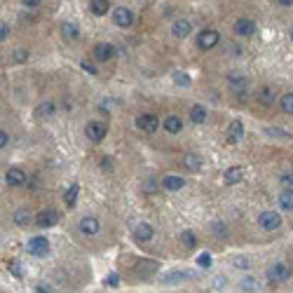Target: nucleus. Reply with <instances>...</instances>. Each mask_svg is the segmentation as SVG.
<instances>
[{
	"label": "nucleus",
	"mask_w": 293,
	"mask_h": 293,
	"mask_svg": "<svg viewBox=\"0 0 293 293\" xmlns=\"http://www.w3.org/2000/svg\"><path fill=\"white\" fill-rule=\"evenodd\" d=\"M174 82H176L178 87H190L193 85V80H190V75H185V73H174Z\"/></svg>",
	"instance_id": "nucleus-35"
},
{
	"label": "nucleus",
	"mask_w": 293,
	"mask_h": 293,
	"mask_svg": "<svg viewBox=\"0 0 293 293\" xmlns=\"http://www.w3.org/2000/svg\"><path fill=\"white\" fill-rule=\"evenodd\" d=\"M190 31H193V23L188 21V19H178V21H174V26H171V33L176 35V38H188L190 35Z\"/></svg>",
	"instance_id": "nucleus-16"
},
{
	"label": "nucleus",
	"mask_w": 293,
	"mask_h": 293,
	"mask_svg": "<svg viewBox=\"0 0 293 293\" xmlns=\"http://www.w3.org/2000/svg\"><path fill=\"white\" fill-rule=\"evenodd\" d=\"M228 80H230V87L235 89V92H244V89H247L249 80L244 75H235V73H230V75H228Z\"/></svg>",
	"instance_id": "nucleus-23"
},
{
	"label": "nucleus",
	"mask_w": 293,
	"mask_h": 293,
	"mask_svg": "<svg viewBox=\"0 0 293 293\" xmlns=\"http://www.w3.org/2000/svg\"><path fill=\"white\" fill-rule=\"evenodd\" d=\"M197 265H200V268H204V270H207V268H211V256H209V254H200V256H197Z\"/></svg>",
	"instance_id": "nucleus-37"
},
{
	"label": "nucleus",
	"mask_w": 293,
	"mask_h": 293,
	"mask_svg": "<svg viewBox=\"0 0 293 293\" xmlns=\"http://www.w3.org/2000/svg\"><path fill=\"white\" fill-rule=\"evenodd\" d=\"M211 232H214V235H216V237H228V225L225 223H221V221H214V223H211Z\"/></svg>",
	"instance_id": "nucleus-33"
},
{
	"label": "nucleus",
	"mask_w": 293,
	"mask_h": 293,
	"mask_svg": "<svg viewBox=\"0 0 293 293\" xmlns=\"http://www.w3.org/2000/svg\"><path fill=\"white\" fill-rule=\"evenodd\" d=\"M80 66H82L87 73H92V75H96V73H99V68H96V66H92V63L87 61V59H85V61H80Z\"/></svg>",
	"instance_id": "nucleus-40"
},
{
	"label": "nucleus",
	"mask_w": 293,
	"mask_h": 293,
	"mask_svg": "<svg viewBox=\"0 0 293 293\" xmlns=\"http://www.w3.org/2000/svg\"><path fill=\"white\" fill-rule=\"evenodd\" d=\"M113 23L120 26V28H129V26H134V12H131L129 7H115V12H113Z\"/></svg>",
	"instance_id": "nucleus-9"
},
{
	"label": "nucleus",
	"mask_w": 293,
	"mask_h": 293,
	"mask_svg": "<svg viewBox=\"0 0 293 293\" xmlns=\"http://www.w3.org/2000/svg\"><path fill=\"white\" fill-rule=\"evenodd\" d=\"M244 178V171H242V167H230V169L225 171V176H223V181L228 185H235V183H239Z\"/></svg>",
	"instance_id": "nucleus-20"
},
{
	"label": "nucleus",
	"mask_w": 293,
	"mask_h": 293,
	"mask_svg": "<svg viewBox=\"0 0 293 293\" xmlns=\"http://www.w3.org/2000/svg\"><path fill=\"white\" fill-rule=\"evenodd\" d=\"M106 134H108V127L103 122H99V120H94V122H89L85 127V136L89 141H94V143H99V141L106 139Z\"/></svg>",
	"instance_id": "nucleus-5"
},
{
	"label": "nucleus",
	"mask_w": 293,
	"mask_h": 293,
	"mask_svg": "<svg viewBox=\"0 0 293 293\" xmlns=\"http://www.w3.org/2000/svg\"><path fill=\"white\" fill-rule=\"evenodd\" d=\"M35 291H38V293H47V291H52V286H49V284H38V286H35Z\"/></svg>",
	"instance_id": "nucleus-46"
},
{
	"label": "nucleus",
	"mask_w": 293,
	"mask_h": 293,
	"mask_svg": "<svg viewBox=\"0 0 293 293\" xmlns=\"http://www.w3.org/2000/svg\"><path fill=\"white\" fill-rule=\"evenodd\" d=\"M77 193H80V188H77L75 183L70 185L68 190H66V195H63V202L68 204V207H75V202H77Z\"/></svg>",
	"instance_id": "nucleus-30"
},
{
	"label": "nucleus",
	"mask_w": 293,
	"mask_h": 293,
	"mask_svg": "<svg viewBox=\"0 0 293 293\" xmlns=\"http://www.w3.org/2000/svg\"><path fill=\"white\" fill-rule=\"evenodd\" d=\"M9 272H12L14 277L21 279V265H19V263H12V265H9Z\"/></svg>",
	"instance_id": "nucleus-42"
},
{
	"label": "nucleus",
	"mask_w": 293,
	"mask_h": 293,
	"mask_svg": "<svg viewBox=\"0 0 293 293\" xmlns=\"http://www.w3.org/2000/svg\"><path fill=\"white\" fill-rule=\"evenodd\" d=\"M183 164L188 167L190 171H200L202 169V160H200V155H195V153H188L183 157Z\"/></svg>",
	"instance_id": "nucleus-24"
},
{
	"label": "nucleus",
	"mask_w": 293,
	"mask_h": 293,
	"mask_svg": "<svg viewBox=\"0 0 293 293\" xmlns=\"http://www.w3.org/2000/svg\"><path fill=\"white\" fill-rule=\"evenodd\" d=\"M12 221H14V225L23 228V225L31 223V211H28V209H16L14 216H12Z\"/></svg>",
	"instance_id": "nucleus-21"
},
{
	"label": "nucleus",
	"mask_w": 293,
	"mask_h": 293,
	"mask_svg": "<svg viewBox=\"0 0 293 293\" xmlns=\"http://www.w3.org/2000/svg\"><path fill=\"white\" fill-rule=\"evenodd\" d=\"M162 127L169 131V134H181L183 122H181V117H178V115H169V117H164V120H162Z\"/></svg>",
	"instance_id": "nucleus-19"
},
{
	"label": "nucleus",
	"mask_w": 293,
	"mask_h": 293,
	"mask_svg": "<svg viewBox=\"0 0 293 293\" xmlns=\"http://www.w3.org/2000/svg\"><path fill=\"white\" fill-rule=\"evenodd\" d=\"M242 139H244V124H242V120H232L230 127H228V141L239 143Z\"/></svg>",
	"instance_id": "nucleus-14"
},
{
	"label": "nucleus",
	"mask_w": 293,
	"mask_h": 293,
	"mask_svg": "<svg viewBox=\"0 0 293 293\" xmlns=\"http://www.w3.org/2000/svg\"><path fill=\"white\" fill-rule=\"evenodd\" d=\"M185 185V178L183 176H176V174H169V176L162 178V188L164 190H169V193H176Z\"/></svg>",
	"instance_id": "nucleus-15"
},
{
	"label": "nucleus",
	"mask_w": 293,
	"mask_h": 293,
	"mask_svg": "<svg viewBox=\"0 0 293 293\" xmlns=\"http://www.w3.org/2000/svg\"><path fill=\"white\" fill-rule=\"evenodd\" d=\"M7 35H9V26L7 23H0V42L7 38Z\"/></svg>",
	"instance_id": "nucleus-43"
},
{
	"label": "nucleus",
	"mask_w": 293,
	"mask_h": 293,
	"mask_svg": "<svg viewBox=\"0 0 293 293\" xmlns=\"http://www.w3.org/2000/svg\"><path fill=\"white\" fill-rule=\"evenodd\" d=\"M5 181H7V185H12V188H19V185L26 183V171L19 169V167H12V169H7V174H5Z\"/></svg>",
	"instance_id": "nucleus-13"
},
{
	"label": "nucleus",
	"mask_w": 293,
	"mask_h": 293,
	"mask_svg": "<svg viewBox=\"0 0 293 293\" xmlns=\"http://www.w3.org/2000/svg\"><path fill=\"white\" fill-rule=\"evenodd\" d=\"M23 2V7H38L40 5V0H21Z\"/></svg>",
	"instance_id": "nucleus-45"
},
{
	"label": "nucleus",
	"mask_w": 293,
	"mask_h": 293,
	"mask_svg": "<svg viewBox=\"0 0 293 293\" xmlns=\"http://www.w3.org/2000/svg\"><path fill=\"white\" fill-rule=\"evenodd\" d=\"M291 38H293V28H291Z\"/></svg>",
	"instance_id": "nucleus-48"
},
{
	"label": "nucleus",
	"mask_w": 293,
	"mask_h": 293,
	"mask_svg": "<svg viewBox=\"0 0 293 293\" xmlns=\"http://www.w3.org/2000/svg\"><path fill=\"white\" fill-rule=\"evenodd\" d=\"M279 5H282V7H291L293 5V0H277Z\"/></svg>",
	"instance_id": "nucleus-47"
},
{
	"label": "nucleus",
	"mask_w": 293,
	"mask_h": 293,
	"mask_svg": "<svg viewBox=\"0 0 293 293\" xmlns=\"http://www.w3.org/2000/svg\"><path fill=\"white\" fill-rule=\"evenodd\" d=\"M181 242H183L188 249H195V247H197V237H195V232H190V230L181 232Z\"/></svg>",
	"instance_id": "nucleus-32"
},
{
	"label": "nucleus",
	"mask_w": 293,
	"mask_h": 293,
	"mask_svg": "<svg viewBox=\"0 0 293 293\" xmlns=\"http://www.w3.org/2000/svg\"><path fill=\"white\" fill-rule=\"evenodd\" d=\"M289 277H291V268L286 263H275V265L268 268V282L270 284H282Z\"/></svg>",
	"instance_id": "nucleus-1"
},
{
	"label": "nucleus",
	"mask_w": 293,
	"mask_h": 293,
	"mask_svg": "<svg viewBox=\"0 0 293 293\" xmlns=\"http://www.w3.org/2000/svg\"><path fill=\"white\" fill-rule=\"evenodd\" d=\"M258 101H261L263 106H272L275 103V99H277V92H275V87H270V85H265V87H261L258 89Z\"/></svg>",
	"instance_id": "nucleus-17"
},
{
	"label": "nucleus",
	"mask_w": 293,
	"mask_h": 293,
	"mask_svg": "<svg viewBox=\"0 0 293 293\" xmlns=\"http://www.w3.org/2000/svg\"><path fill=\"white\" fill-rule=\"evenodd\" d=\"M265 134H268L270 139H282V141L293 139V136L289 134V131H286V129H279V127H268V129H265Z\"/></svg>",
	"instance_id": "nucleus-28"
},
{
	"label": "nucleus",
	"mask_w": 293,
	"mask_h": 293,
	"mask_svg": "<svg viewBox=\"0 0 293 293\" xmlns=\"http://www.w3.org/2000/svg\"><path fill=\"white\" fill-rule=\"evenodd\" d=\"M26 249H28V254H31V256H35V258H42V256L49 254V239L42 237V235H35V237L28 239Z\"/></svg>",
	"instance_id": "nucleus-2"
},
{
	"label": "nucleus",
	"mask_w": 293,
	"mask_h": 293,
	"mask_svg": "<svg viewBox=\"0 0 293 293\" xmlns=\"http://www.w3.org/2000/svg\"><path fill=\"white\" fill-rule=\"evenodd\" d=\"M77 230L82 232L85 237H94V235H99V232H101V223H99V218H94V216H85V218H80V223H77Z\"/></svg>",
	"instance_id": "nucleus-8"
},
{
	"label": "nucleus",
	"mask_w": 293,
	"mask_h": 293,
	"mask_svg": "<svg viewBox=\"0 0 293 293\" xmlns=\"http://www.w3.org/2000/svg\"><path fill=\"white\" fill-rule=\"evenodd\" d=\"M61 33H63V38L66 40H75L77 35H80V31H77V23H73V21H66L61 26Z\"/></svg>",
	"instance_id": "nucleus-26"
},
{
	"label": "nucleus",
	"mask_w": 293,
	"mask_h": 293,
	"mask_svg": "<svg viewBox=\"0 0 293 293\" xmlns=\"http://www.w3.org/2000/svg\"><path fill=\"white\" fill-rule=\"evenodd\" d=\"M136 127L141 131H146V134H155L160 129V117L153 115V113H143V115L136 117Z\"/></svg>",
	"instance_id": "nucleus-6"
},
{
	"label": "nucleus",
	"mask_w": 293,
	"mask_h": 293,
	"mask_svg": "<svg viewBox=\"0 0 293 293\" xmlns=\"http://www.w3.org/2000/svg\"><path fill=\"white\" fill-rule=\"evenodd\" d=\"M54 110H56V103L54 101H42L38 108H35V113H33V117L38 120V122H45L47 117H52L54 115Z\"/></svg>",
	"instance_id": "nucleus-12"
},
{
	"label": "nucleus",
	"mask_w": 293,
	"mask_h": 293,
	"mask_svg": "<svg viewBox=\"0 0 293 293\" xmlns=\"http://www.w3.org/2000/svg\"><path fill=\"white\" fill-rule=\"evenodd\" d=\"M258 225L265 232H275L282 225V214H277V211H263L258 216Z\"/></svg>",
	"instance_id": "nucleus-3"
},
{
	"label": "nucleus",
	"mask_w": 293,
	"mask_h": 293,
	"mask_svg": "<svg viewBox=\"0 0 293 293\" xmlns=\"http://www.w3.org/2000/svg\"><path fill=\"white\" fill-rule=\"evenodd\" d=\"M239 289H242V291H256V289H258V282H256L254 277H247L239 282Z\"/></svg>",
	"instance_id": "nucleus-36"
},
{
	"label": "nucleus",
	"mask_w": 293,
	"mask_h": 293,
	"mask_svg": "<svg viewBox=\"0 0 293 293\" xmlns=\"http://www.w3.org/2000/svg\"><path fill=\"white\" fill-rule=\"evenodd\" d=\"M7 143H9V134H7L5 129H0V150L7 146Z\"/></svg>",
	"instance_id": "nucleus-41"
},
{
	"label": "nucleus",
	"mask_w": 293,
	"mask_h": 293,
	"mask_svg": "<svg viewBox=\"0 0 293 293\" xmlns=\"http://www.w3.org/2000/svg\"><path fill=\"white\" fill-rule=\"evenodd\" d=\"M113 56H115V47L110 45V42H96V45H94V59H96V61L106 63V61H110Z\"/></svg>",
	"instance_id": "nucleus-11"
},
{
	"label": "nucleus",
	"mask_w": 293,
	"mask_h": 293,
	"mask_svg": "<svg viewBox=\"0 0 293 293\" xmlns=\"http://www.w3.org/2000/svg\"><path fill=\"white\" fill-rule=\"evenodd\" d=\"M89 7L96 16H103L108 12V0H89Z\"/></svg>",
	"instance_id": "nucleus-27"
},
{
	"label": "nucleus",
	"mask_w": 293,
	"mask_h": 293,
	"mask_svg": "<svg viewBox=\"0 0 293 293\" xmlns=\"http://www.w3.org/2000/svg\"><path fill=\"white\" fill-rule=\"evenodd\" d=\"M232 31H235V35L249 38V35H254L256 33V21L254 19H249V16H239L237 21L232 23Z\"/></svg>",
	"instance_id": "nucleus-7"
},
{
	"label": "nucleus",
	"mask_w": 293,
	"mask_h": 293,
	"mask_svg": "<svg viewBox=\"0 0 293 293\" xmlns=\"http://www.w3.org/2000/svg\"><path fill=\"white\" fill-rule=\"evenodd\" d=\"M190 120H193L195 124L207 122V108H204V106H200V103H197V106H193V108H190Z\"/></svg>",
	"instance_id": "nucleus-22"
},
{
	"label": "nucleus",
	"mask_w": 293,
	"mask_h": 293,
	"mask_svg": "<svg viewBox=\"0 0 293 293\" xmlns=\"http://www.w3.org/2000/svg\"><path fill=\"white\" fill-rule=\"evenodd\" d=\"M153 235H155L153 225H148V223H139L136 228H134V237L139 239V242H150Z\"/></svg>",
	"instance_id": "nucleus-18"
},
{
	"label": "nucleus",
	"mask_w": 293,
	"mask_h": 293,
	"mask_svg": "<svg viewBox=\"0 0 293 293\" xmlns=\"http://www.w3.org/2000/svg\"><path fill=\"white\" fill-rule=\"evenodd\" d=\"M106 284H108V286H113V289H115V286L120 284V279H117V275H108V277H106Z\"/></svg>",
	"instance_id": "nucleus-44"
},
{
	"label": "nucleus",
	"mask_w": 293,
	"mask_h": 293,
	"mask_svg": "<svg viewBox=\"0 0 293 293\" xmlns=\"http://www.w3.org/2000/svg\"><path fill=\"white\" fill-rule=\"evenodd\" d=\"M56 223H59V211H54V209H45V211H40L35 216L38 228H54Z\"/></svg>",
	"instance_id": "nucleus-10"
},
{
	"label": "nucleus",
	"mask_w": 293,
	"mask_h": 293,
	"mask_svg": "<svg viewBox=\"0 0 293 293\" xmlns=\"http://www.w3.org/2000/svg\"><path fill=\"white\" fill-rule=\"evenodd\" d=\"M188 279H193V275H188V272H171L164 277V284H174V282H188Z\"/></svg>",
	"instance_id": "nucleus-31"
},
{
	"label": "nucleus",
	"mask_w": 293,
	"mask_h": 293,
	"mask_svg": "<svg viewBox=\"0 0 293 293\" xmlns=\"http://www.w3.org/2000/svg\"><path fill=\"white\" fill-rule=\"evenodd\" d=\"M279 108L284 110L286 115H293V92L284 94V96L279 99Z\"/></svg>",
	"instance_id": "nucleus-29"
},
{
	"label": "nucleus",
	"mask_w": 293,
	"mask_h": 293,
	"mask_svg": "<svg viewBox=\"0 0 293 293\" xmlns=\"http://www.w3.org/2000/svg\"><path fill=\"white\" fill-rule=\"evenodd\" d=\"M279 207L284 211H293V190H282L279 195Z\"/></svg>",
	"instance_id": "nucleus-25"
},
{
	"label": "nucleus",
	"mask_w": 293,
	"mask_h": 293,
	"mask_svg": "<svg viewBox=\"0 0 293 293\" xmlns=\"http://www.w3.org/2000/svg\"><path fill=\"white\" fill-rule=\"evenodd\" d=\"M218 42H221V35H218V31H211V28L200 31V35H197V47H200V49H204V52L214 49Z\"/></svg>",
	"instance_id": "nucleus-4"
},
{
	"label": "nucleus",
	"mask_w": 293,
	"mask_h": 293,
	"mask_svg": "<svg viewBox=\"0 0 293 293\" xmlns=\"http://www.w3.org/2000/svg\"><path fill=\"white\" fill-rule=\"evenodd\" d=\"M279 185H282V190H293V171H286L279 176Z\"/></svg>",
	"instance_id": "nucleus-34"
},
{
	"label": "nucleus",
	"mask_w": 293,
	"mask_h": 293,
	"mask_svg": "<svg viewBox=\"0 0 293 293\" xmlns=\"http://www.w3.org/2000/svg\"><path fill=\"white\" fill-rule=\"evenodd\" d=\"M232 265H235V268H244V270H249V261L247 258H242V256H239V258H232Z\"/></svg>",
	"instance_id": "nucleus-39"
},
{
	"label": "nucleus",
	"mask_w": 293,
	"mask_h": 293,
	"mask_svg": "<svg viewBox=\"0 0 293 293\" xmlns=\"http://www.w3.org/2000/svg\"><path fill=\"white\" fill-rule=\"evenodd\" d=\"M26 59H28V52H26V49H16L14 52V63H23Z\"/></svg>",
	"instance_id": "nucleus-38"
}]
</instances>
